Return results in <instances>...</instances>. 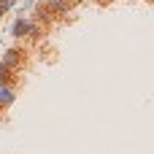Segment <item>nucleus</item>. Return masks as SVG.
<instances>
[{"label": "nucleus", "instance_id": "obj_1", "mask_svg": "<svg viewBox=\"0 0 154 154\" xmlns=\"http://www.w3.org/2000/svg\"><path fill=\"white\" fill-rule=\"evenodd\" d=\"M35 32H38V24L30 16H16L14 24H11V35L14 38H24V35H35Z\"/></svg>", "mask_w": 154, "mask_h": 154}, {"label": "nucleus", "instance_id": "obj_6", "mask_svg": "<svg viewBox=\"0 0 154 154\" xmlns=\"http://www.w3.org/2000/svg\"><path fill=\"white\" fill-rule=\"evenodd\" d=\"M0 16H3V14H0Z\"/></svg>", "mask_w": 154, "mask_h": 154}, {"label": "nucleus", "instance_id": "obj_4", "mask_svg": "<svg viewBox=\"0 0 154 154\" xmlns=\"http://www.w3.org/2000/svg\"><path fill=\"white\" fill-rule=\"evenodd\" d=\"M14 3L16 0H0V14H5L8 8H14Z\"/></svg>", "mask_w": 154, "mask_h": 154}, {"label": "nucleus", "instance_id": "obj_5", "mask_svg": "<svg viewBox=\"0 0 154 154\" xmlns=\"http://www.w3.org/2000/svg\"><path fill=\"white\" fill-rule=\"evenodd\" d=\"M32 3H35V0H24V5H22V14H24V8H30Z\"/></svg>", "mask_w": 154, "mask_h": 154}, {"label": "nucleus", "instance_id": "obj_2", "mask_svg": "<svg viewBox=\"0 0 154 154\" xmlns=\"http://www.w3.org/2000/svg\"><path fill=\"white\" fill-rule=\"evenodd\" d=\"M14 100H16L14 87H11V84H0V108H8Z\"/></svg>", "mask_w": 154, "mask_h": 154}, {"label": "nucleus", "instance_id": "obj_3", "mask_svg": "<svg viewBox=\"0 0 154 154\" xmlns=\"http://www.w3.org/2000/svg\"><path fill=\"white\" fill-rule=\"evenodd\" d=\"M19 57H22V54H19L16 49H8V51L3 54V65H0V68H5V70L16 68V65H19Z\"/></svg>", "mask_w": 154, "mask_h": 154}]
</instances>
